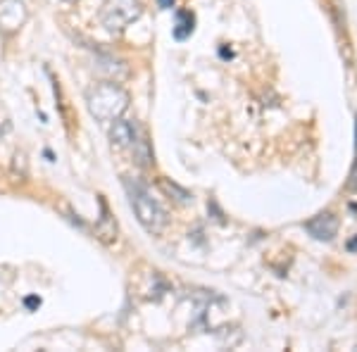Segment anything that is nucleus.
<instances>
[{
    "instance_id": "9",
    "label": "nucleus",
    "mask_w": 357,
    "mask_h": 352,
    "mask_svg": "<svg viewBox=\"0 0 357 352\" xmlns=\"http://www.w3.org/2000/svg\"><path fill=\"white\" fill-rule=\"evenodd\" d=\"M355 138H357V129H355ZM348 190H357V155H355V164H353V171H350Z\"/></svg>"
},
{
    "instance_id": "1",
    "label": "nucleus",
    "mask_w": 357,
    "mask_h": 352,
    "mask_svg": "<svg viewBox=\"0 0 357 352\" xmlns=\"http://www.w3.org/2000/svg\"><path fill=\"white\" fill-rule=\"evenodd\" d=\"M86 107L96 122L112 124L129 109V93L117 82H100L86 91Z\"/></svg>"
},
{
    "instance_id": "6",
    "label": "nucleus",
    "mask_w": 357,
    "mask_h": 352,
    "mask_svg": "<svg viewBox=\"0 0 357 352\" xmlns=\"http://www.w3.org/2000/svg\"><path fill=\"white\" fill-rule=\"evenodd\" d=\"M110 141L117 148H134L138 141V131L134 122H126V119H114L110 124Z\"/></svg>"
},
{
    "instance_id": "2",
    "label": "nucleus",
    "mask_w": 357,
    "mask_h": 352,
    "mask_svg": "<svg viewBox=\"0 0 357 352\" xmlns=\"http://www.w3.org/2000/svg\"><path fill=\"white\" fill-rule=\"evenodd\" d=\"M124 186H126V190H129V200H131V207H134V212H136L138 224H141V227L153 236L162 234L167 222H169L165 207L160 205L151 193H148V188L143 186V183L131 181V178H124Z\"/></svg>"
},
{
    "instance_id": "3",
    "label": "nucleus",
    "mask_w": 357,
    "mask_h": 352,
    "mask_svg": "<svg viewBox=\"0 0 357 352\" xmlns=\"http://www.w3.org/2000/svg\"><path fill=\"white\" fill-rule=\"evenodd\" d=\"M143 15L141 0H105L100 8V24L110 33H122Z\"/></svg>"
},
{
    "instance_id": "11",
    "label": "nucleus",
    "mask_w": 357,
    "mask_h": 352,
    "mask_svg": "<svg viewBox=\"0 0 357 352\" xmlns=\"http://www.w3.org/2000/svg\"><path fill=\"white\" fill-rule=\"evenodd\" d=\"M26 305H29V307H36V305H41V300H36V298H29V300H26Z\"/></svg>"
},
{
    "instance_id": "12",
    "label": "nucleus",
    "mask_w": 357,
    "mask_h": 352,
    "mask_svg": "<svg viewBox=\"0 0 357 352\" xmlns=\"http://www.w3.org/2000/svg\"><path fill=\"white\" fill-rule=\"evenodd\" d=\"M67 3H77V0H67Z\"/></svg>"
},
{
    "instance_id": "7",
    "label": "nucleus",
    "mask_w": 357,
    "mask_h": 352,
    "mask_svg": "<svg viewBox=\"0 0 357 352\" xmlns=\"http://www.w3.org/2000/svg\"><path fill=\"white\" fill-rule=\"evenodd\" d=\"M195 24V17L191 13H186V10H181V13L176 15V26H174V38L176 41H183V38H188L193 33V26Z\"/></svg>"
},
{
    "instance_id": "4",
    "label": "nucleus",
    "mask_w": 357,
    "mask_h": 352,
    "mask_svg": "<svg viewBox=\"0 0 357 352\" xmlns=\"http://www.w3.org/2000/svg\"><path fill=\"white\" fill-rule=\"evenodd\" d=\"M29 10L24 0H0V33L13 36L26 24Z\"/></svg>"
},
{
    "instance_id": "5",
    "label": "nucleus",
    "mask_w": 357,
    "mask_h": 352,
    "mask_svg": "<svg viewBox=\"0 0 357 352\" xmlns=\"http://www.w3.org/2000/svg\"><path fill=\"white\" fill-rule=\"evenodd\" d=\"M305 229H307V234L312 236L314 240L329 243L338 234V217L333 215V212H321V215L310 219V222L305 224Z\"/></svg>"
},
{
    "instance_id": "10",
    "label": "nucleus",
    "mask_w": 357,
    "mask_h": 352,
    "mask_svg": "<svg viewBox=\"0 0 357 352\" xmlns=\"http://www.w3.org/2000/svg\"><path fill=\"white\" fill-rule=\"evenodd\" d=\"M174 3H176V0H158V5L162 10H172V8H174Z\"/></svg>"
},
{
    "instance_id": "8",
    "label": "nucleus",
    "mask_w": 357,
    "mask_h": 352,
    "mask_svg": "<svg viewBox=\"0 0 357 352\" xmlns=\"http://www.w3.org/2000/svg\"><path fill=\"white\" fill-rule=\"evenodd\" d=\"M160 188L165 190L169 198H174L176 203H181V205H186V203H191V193H188L186 188H181V186H176V183H169L167 178H160Z\"/></svg>"
}]
</instances>
